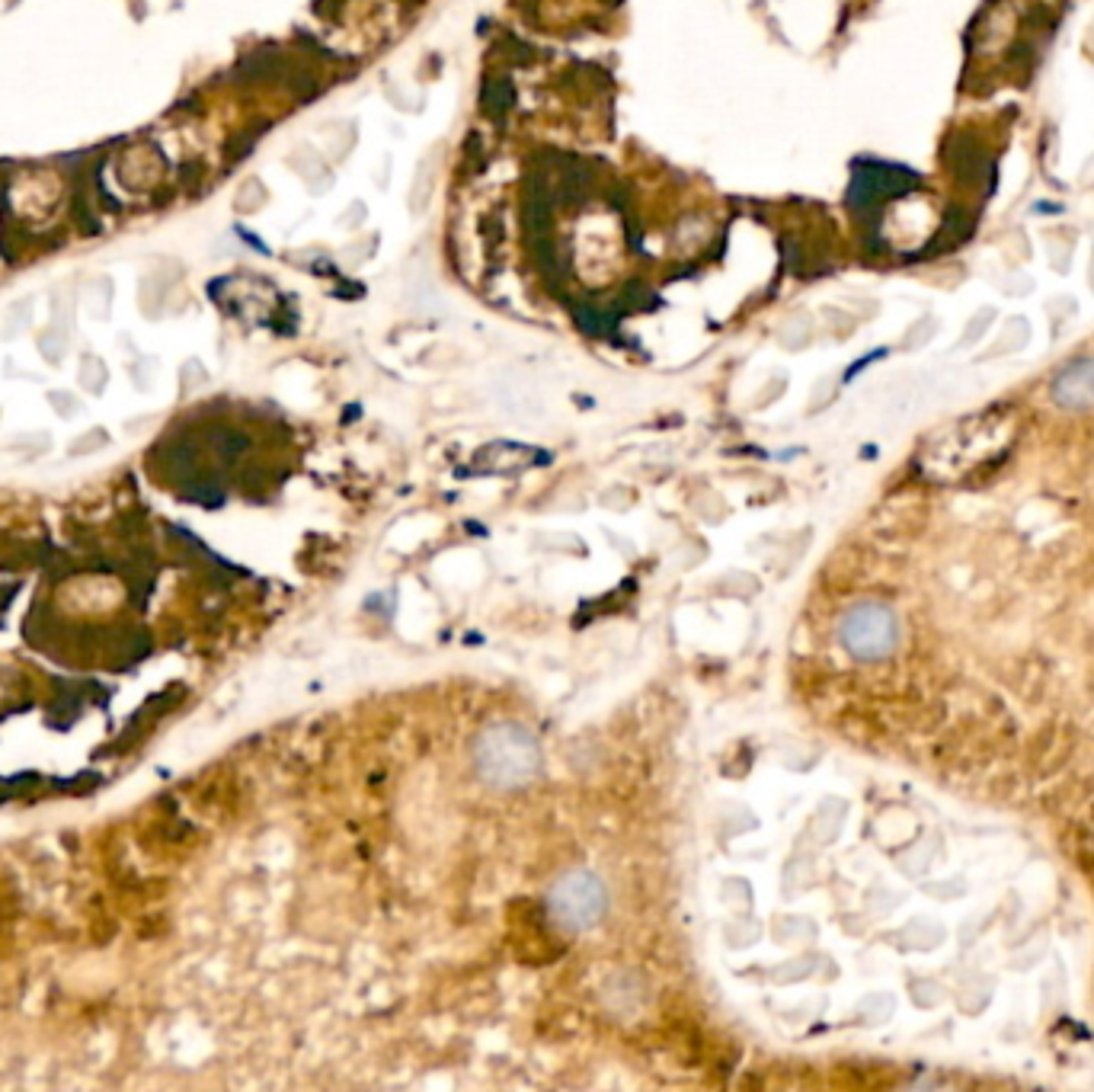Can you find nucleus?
<instances>
[{
  "label": "nucleus",
  "mask_w": 1094,
  "mask_h": 1092,
  "mask_svg": "<svg viewBox=\"0 0 1094 1092\" xmlns=\"http://www.w3.org/2000/svg\"><path fill=\"white\" fill-rule=\"evenodd\" d=\"M474 766H477V776L493 788H525L541 772V743L529 727L515 724V721H500L477 733Z\"/></svg>",
  "instance_id": "f257e3e1"
},
{
  "label": "nucleus",
  "mask_w": 1094,
  "mask_h": 1092,
  "mask_svg": "<svg viewBox=\"0 0 1094 1092\" xmlns=\"http://www.w3.org/2000/svg\"><path fill=\"white\" fill-rule=\"evenodd\" d=\"M547 910L551 920L566 933H586L605 916L608 910V891L601 878L589 869L566 871L547 894Z\"/></svg>",
  "instance_id": "f03ea898"
},
{
  "label": "nucleus",
  "mask_w": 1094,
  "mask_h": 1092,
  "mask_svg": "<svg viewBox=\"0 0 1094 1092\" xmlns=\"http://www.w3.org/2000/svg\"><path fill=\"white\" fill-rule=\"evenodd\" d=\"M838 641L858 660H880V657L893 654L896 641H900V622L887 605L858 603L838 622Z\"/></svg>",
  "instance_id": "7ed1b4c3"
},
{
  "label": "nucleus",
  "mask_w": 1094,
  "mask_h": 1092,
  "mask_svg": "<svg viewBox=\"0 0 1094 1092\" xmlns=\"http://www.w3.org/2000/svg\"><path fill=\"white\" fill-rule=\"evenodd\" d=\"M1053 397L1069 410L1094 407V359H1079L1053 381Z\"/></svg>",
  "instance_id": "20e7f679"
},
{
  "label": "nucleus",
  "mask_w": 1094,
  "mask_h": 1092,
  "mask_svg": "<svg viewBox=\"0 0 1094 1092\" xmlns=\"http://www.w3.org/2000/svg\"><path fill=\"white\" fill-rule=\"evenodd\" d=\"M480 103H484V113L490 115V119H502L506 109L512 106V86H509L506 80H486Z\"/></svg>",
  "instance_id": "39448f33"
}]
</instances>
